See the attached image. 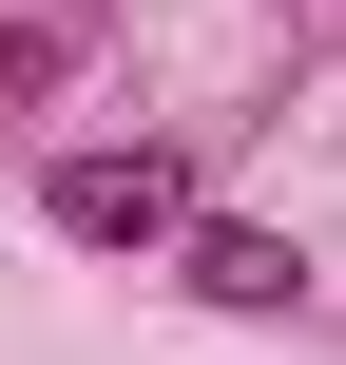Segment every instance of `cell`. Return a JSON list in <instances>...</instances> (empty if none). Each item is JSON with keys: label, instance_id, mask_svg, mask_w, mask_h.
<instances>
[{"label": "cell", "instance_id": "obj_1", "mask_svg": "<svg viewBox=\"0 0 346 365\" xmlns=\"http://www.w3.org/2000/svg\"><path fill=\"white\" fill-rule=\"evenodd\" d=\"M39 231H58V250H193L212 212H193V154H173V135H77V154L39 173Z\"/></svg>", "mask_w": 346, "mask_h": 365}, {"label": "cell", "instance_id": "obj_2", "mask_svg": "<svg viewBox=\"0 0 346 365\" xmlns=\"http://www.w3.org/2000/svg\"><path fill=\"white\" fill-rule=\"evenodd\" d=\"M173 289H193V308H231V327H289V308H308V250H289V231H250V212H212V231L173 250Z\"/></svg>", "mask_w": 346, "mask_h": 365}, {"label": "cell", "instance_id": "obj_3", "mask_svg": "<svg viewBox=\"0 0 346 365\" xmlns=\"http://www.w3.org/2000/svg\"><path fill=\"white\" fill-rule=\"evenodd\" d=\"M0 96H58V38L39 19H0Z\"/></svg>", "mask_w": 346, "mask_h": 365}]
</instances>
